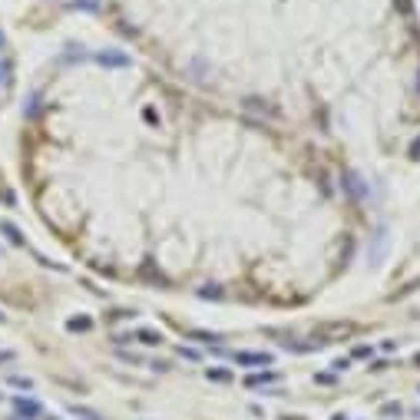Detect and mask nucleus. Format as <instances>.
<instances>
[{"mask_svg": "<svg viewBox=\"0 0 420 420\" xmlns=\"http://www.w3.org/2000/svg\"><path fill=\"white\" fill-rule=\"evenodd\" d=\"M14 407L20 413H27V417H40V404H37V400H24V397H17Z\"/></svg>", "mask_w": 420, "mask_h": 420, "instance_id": "20e7f679", "label": "nucleus"}, {"mask_svg": "<svg viewBox=\"0 0 420 420\" xmlns=\"http://www.w3.org/2000/svg\"><path fill=\"white\" fill-rule=\"evenodd\" d=\"M417 364H420V354H417Z\"/></svg>", "mask_w": 420, "mask_h": 420, "instance_id": "dca6fc26", "label": "nucleus"}, {"mask_svg": "<svg viewBox=\"0 0 420 420\" xmlns=\"http://www.w3.org/2000/svg\"><path fill=\"white\" fill-rule=\"evenodd\" d=\"M185 338H189V341H198V344H215L219 341V334H212V331H189Z\"/></svg>", "mask_w": 420, "mask_h": 420, "instance_id": "423d86ee", "label": "nucleus"}, {"mask_svg": "<svg viewBox=\"0 0 420 420\" xmlns=\"http://www.w3.org/2000/svg\"><path fill=\"white\" fill-rule=\"evenodd\" d=\"M96 60H99L103 66H126V63H129L126 53H110V50H106V53H99Z\"/></svg>", "mask_w": 420, "mask_h": 420, "instance_id": "7ed1b4c3", "label": "nucleus"}, {"mask_svg": "<svg viewBox=\"0 0 420 420\" xmlns=\"http://www.w3.org/2000/svg\"><path fill=\"white\" fill-rule=\"evenodd\" d=\"M384 413H387V417H394V413H400V404H387V407H384Z\"/></svg>", "mask_w": 420, "mask_h": 420, "instance_id": "ddd939ff", "label": "nucleus"}, {"mask_svg": "<svg viewBox=\"0 0 420 420\" xmlns=\"http://www.w3.org/2000/svg\"><path fill=\"white\" fill-rule=\"evenodd\" d=\"M70 331H89V318H73Z\"/></svg>", "mask_w": 420, "mask_h": 420, "instance_id": "6e6552de", "label": "nucleus"}, {"mask_svg": "<svg viewBox=\"0 0 420 420\" xmlns=\"http://www.w3.org/2000/svg\"><path fill=\"white\" fill-rule=\"evenodd\" d=\"M7 361H14V354H10V351H4V354H0V364H7Z\"/></svg>", "mask_w": 420, "mask_h": 420, "instance_id": "4468645a", "label": "nucleus"}, {"mask_svg": "<svg viewBox=\"0 0 420 420\" xmlns=\"http://www.w3.org/2000/svg\"><path fill=\"white\" fill-rule=\"evenodd\" d=\"M278 381V374L275 371H265V374H252V377H248V387H258V384H275Z\"/></svg>", "mask_w": 420, "mask_h": 420, "instance_id": "39448f33", "label": "nucleus"}, {"mask_svg": "<svg viewBox=\"0 0 420 420\" xmlns=\"http://www.w3.org/2000/svg\"><path fill=\"white\" fill-rule=\"evenodd\" d=\"M334 371H338V374H341V371H348V357H338V361H334Z\"/></svg>", "mask_w": 420, "mask_h": 420, "instance_id": "f8f14e48", "label": "nucleus"}, {"mask_svg": "<svg viewBox=\"0 0 420 420\" xmlns=\"http://www.w3.org/2000/svg\"><path fill=\"white\" fill-rule=\"evenodd\" d=\"M235 361H238L242 367H252V364H271L275 357H271V354H262V351H238Z\"/></svg>", "mask_w": 420, "mask_h": 420, "instance_id": "f257e3e1", "label": "nucleus"}, {"mask_svg": "<svg viewBox=\"0 0 420 420\" xmlns=\"http://www.w3.org/2000/svg\"><path fill=\"white\" fill-rule=\"evenodd\" d=\"M0 229H4V235H7L10 242H14V245H20V242H24V238H20V232H17V229H14V225H10V222H4V225H0Z\"/></svg>", "mask_w": 420, "mask_h": 420, "instance_id": "0eeeda50", "label": "nucleus"}, {"mask_svg": "<svg viewBox=\"0 0 420 420\" xmlns=\"http://www.w3.org/2000/svg\"><path fill=\"white\" fill-rule=\"evenodd\" d=\"M0 321H4V314H0Z\"/></svg>", "mask_w": 420, "mask_h": 420, "instance_id": "f3484780", "label": "nucleus"}, {"mask_svg": "<svg viewBox=\"0 0 420 420\" xmlns=\"http://www.w3.org/2000/svg\"><path fill=\"white\" fill-rule=\"evenodd\" d=\"M0 47H4V37H0Z\"/></svg>", "mask_w": 420, "mask_h": 420, "instance_id": "2eb2a0df", "label": "nucleus"}, {"mask_svg": "<svg viewBox=\"0 0 420 420\" xmlns=\"http://www.w3.org/2000/svg\"><path fill=\"white\" fill-rule=\"evenodd\" d=\"M10 384H17V387H33L30 377H10Z\"/></svg>", "mask_w": 420, "mask_h": 420, "instance_id": "9d476101", "label": "nucleus"}, {"mask_svg": "<svg viewBox=\"0 0 420 420\" xmlns=\"http://www.w3.org/2000/svg\"><path fill=\"white\" fill-rule=\"evenodd\" d=\"M136 338H139L143 344H149V348H156V344L166 341V338H162V331H152V328H139V331H136Z\"/></svg>", "mask_w": 420, "mask_h": 420, "instance_id": "f03ea898", "label": "nucleus"}, {"mask_svg": "<svg viewBox=\"0 0 420 420\" xmlns=\"http://www.w3.org/2000/svg\"><path fill=\"white\" fill-rule=\"evenodd\" d=\"M229 371H208V381H229Z\"/></svg>", "mask_w": 420, "mask_h": 420, "instance_id": "1a4fd4ad", "label": "nucleus"}, {"mask_svg": "<svg viewBox=\"0 0 420 420\" xmlns=\"http://www.w3.org/2000/svg\"><path fill=\"white\" fill-rule=\"evenodd\" d=\"M410 159H417V162H420V136L410 143Z\"/></svg>", "mask_w": 420, "mask_h": 420, "instance_id": "9b49d317", "label": "nucleus"}]
</instances>
